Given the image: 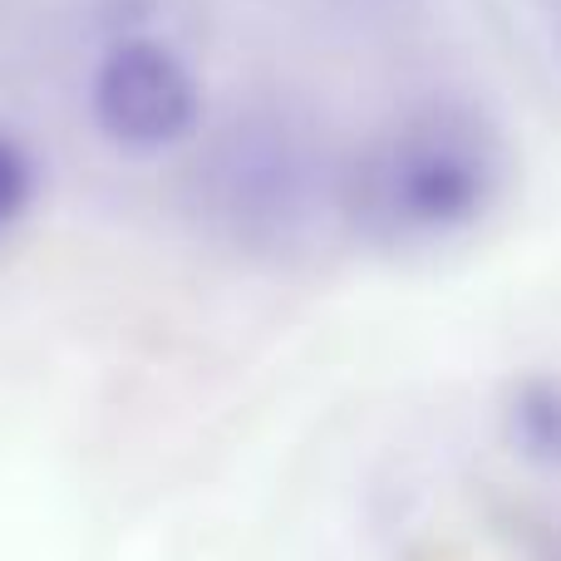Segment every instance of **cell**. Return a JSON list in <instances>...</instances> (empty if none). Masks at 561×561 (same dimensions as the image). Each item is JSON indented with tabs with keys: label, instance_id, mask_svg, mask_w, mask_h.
Here are the masks:
<instances>
[{
	"label": "cell",
	"instance_id": "cell-1",
	"mask_svg": "<svg viewBox=\"0 0 561 561\" xmlns=\"http://www.w3.org/2000/svg\"><path fill=\"white\" fill-rule=\"evenodd\" d=\"M517 148L463 89H428L340 148V237L369 256H434L478 237L507 207Z\"/></svg>",
	"mask_w": 561,
	"mask_h": 561
},
{
	"label": "cell",
	"instance_id": "cell-2",
	"mask_svg": "<svg viewBox=\"0 0 561 561\" xmlns=\"http://www.w3.org/2000/svg\"><path fill=\"white\" fill-rule=\"evenodd\" d=\"M197 227L256 262H296L340 237V144L290 94H247L187 148Z\"/></svg>",
	"mask_w": 561,
	"mask_h": 561
},
{
	"label": "cell",
	"instance_id": "cell-3",
	"mask_svg": "<svg viewBox=\"0 0 561 561\" xmlns=\"http://www.w3.org/2000/svg\"><path fill=\"white\" fill-rule=\"evenodd\" d=\"M379 561H561V375H523L483 458L399 507Z\"/></svg>",
	"mask_w": 561,
	"mask_h": 561
},
{
	"label": "cell",
	"instance_id": "cell-4",
	"mask_svg": "<svg viewBox=\"0 0 561 561\" xmlns=\"http://www.w3.org/2000/svg\"><path fill=\"white\" fill-rule=\"evenodd\" d=\"M79 104L99 144L134 163L187 153L213 118L197 65L158 30H114L89 59Z\"/></svg>",
	"mask_w": 561,
	"mask_h": 561
},
{
	"label": "cell",
	"instance_id": "cell-5",
	"mask_svg": "<svg viewBox=\"0 0 561 561\" xmlns=\"http://www.w3.org/2000/svg\"><path fill=\"white\" fill-rule=\"evenodd\" d=\"M45 203V163L20 128L0 124V242L15 237Z\"/></svg>",
	"mask_w": 561,
	"mask_h": 561
},
{
	"label": "cell",
	"instance_id": "cell-6",
	"mask_svg": "<svg viewBox=\"0 0 561 561\" xmlns=\"http://www.w3.org/2000/svg\"><path fill=\"white\" fill-rule=\"evenodd\" d=\"M350 5H359V10H399V5H409V0H350Z\"/></svg>",
	"mask_w": 561,
	"mask_h": 561
},
{
	"label": "cell",
	"instance_id": "cell-7",
	"mask_svg": "<svg viewBox=\"0 0 561 561\" xmlns=\"http://www.w3.org/2000/svg\"><path fill=\"white\" fill-rule=\"evenodd\" d=\"M552 49H557V59H561V10H557V25H552Z\"/></svg>",
	"mask_w": 561,
	"mask_h": 561
}]
</instances>
